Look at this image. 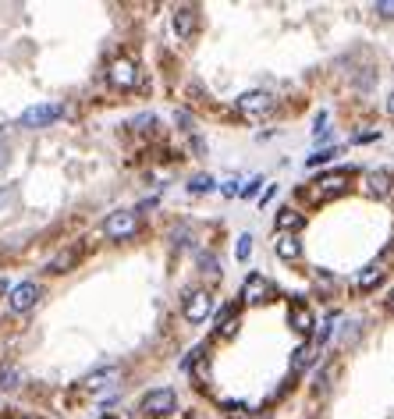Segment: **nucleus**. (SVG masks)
<instances>
[{
  "label": "nucleus",
  "mask_w": 394,
  "mask_h": 419,
  "mask_svg": "<svg viewBox=\"0 0 394 419\" xmlns=\"http://www.w3.org/2000/svg\"><path fill=\"white\" fill-rule=\"evenodd\" d=\"M366 196H373V199L394 196V174L391 171H370L366 174Z\"/></svg>",
  "instance_id": "11"
},
{
  "label": "nucleus",
  "mask_w": 394,
  "mask_h": 419,
  "mask_svg": "<svg viewBox=\"0 0 394 419\" xmlns=\"http://www.w3.org/2000/svg\"><path fill=\"white\" fill-rule=\"evenodd\" d=\"M334 323H338V313H330V316L323 320V327H320V331H316V341H313L316 348H320V345H327V338H330V331H334Z\"/></svg>",
  "instance_id": "24"
},
{
  "label": "nucleus",
  "mask_w": 394,
  "mask_h": 419,
  "mask_svg": "<svg viewBox=\"0 0 394 419\" xmlns=\"http://www.w3.org/2000/svg\"><path fill=\"white\" fill-rule=\"evenodd\" d=\"M288 320H291V327H295L298 334H309L313 327H316V320H313L309 306L302 302V298H295V302H291V313H288Z\"/></svg>",
  "instance_id": "12"
},
{
  "label": "nucleus",
  "mask_w": 394,
  "mask_h": 419,
  "mask_svg": "<svg viewBox=\"0 0 394 419\" xmlns=\"http://www.w3.org/2000/svg\"><path fill=\"white\" fill-rule=\"evenodd\" d=\"M334 157H338V146H330V149H320V153H313V157H309L306 164H309V167H320V164L334 160Z\"/></svg>",
  "instance_id": "25"
},
{
  "label": "nucleus",
  "mask_w": 394,
  "mask_h": 419,
  "mask_svg": "<svg viewBox=\"0 0 394 419\" xmlns=\"http://www.w3.org/2000/svg\"><path fill=\"white\" fill-rule=\"evenodd\" d=\"M316 352H320V348H316L313 341H306V345H298V348H295V359H291V377H295V373H302V370H306V366H313V359H316Z\"/></svg>",
  "instance_id": "13"
},
{
  "label": "nucleus",
  "mask_w": 394,
  "mask_h": 419,
  "mask_svg": "<svg viewBox=\"0 0 394 419\" xmlns=\"http://www.w3.org/2000/svg\"><path fill=\"white\" fill-rule=\"evenodd\" d=\"M334 373H338V366H334V363H327V366L316 373V384H313V391H316V395H327V391H330V380H334Z\"/></svg>",
  "instance_id": "19"
},
{
  "label": "nucleus",
  "mask_w": 394,
  "mask_h": 419,
  "mask_svg": "<svg viewBox=\"0 0 394 419\" xmlns=\"http://www.w3.org/2000/svg\"><path fill=\"white\" fill-rule=\"evenodd\" d=\"M103 419H117V416H103Z\"/></svg>",
  "instance_id": "33"
},
{
  "label": "nucleus",
  "mask_w": 394,
  "mask_h": 419,
  "mask_svg": "<svg viewBox=\"0 0 394 419\" xmlns=\"http://www.w3.org/2000/svg\"><path fill=\"white\" fill-rule=\"evenodd\" d=\"M199 266H203V274H206L209 281H217V277H221V263H217L214 253H203V256H199Z\"/></svg>",
  "instance_id": "21"
},
{
  "label": "nucleus",
  "mask_w": 394,
  "mask_h": 419,
  "mask_svg": "<svg viewBox=\"0 0 394 419\" xmlns=\"http://www.w3.org/2000/svg\"><path fill=\"white\" fill-rule=\"evenodd\" d=\"M18 384H22L18 366H0V387H4V391H11V387H18Z\"/></svg>",
  "instance_id": "22"
},
{
  "label": "nucleus",
  "mask_w": 394,
  "mask_h": 419,
  "mask_svg": "<svg viewBox=\"0 0 394 419\" xmlns=\"http://www.w3.org/2000/svg\"><path fill=\"white\" fill-rule=\"evenodd\" d=\"M75 263H78V249H65V253H57V256L46 263V271H50V274H68Z\"/></svg>",
  "instance_id": "15"
},
{
  "label": "nucleus",
  "mask_w": 394,
  "mask_h": 419,
  "mask_svg": "<svg viewBox=\"0 0 394 419\" xmlns=\"http://www.w3.org/2000/svg\"><path fill=\"white\" fill-rule=\"evenodd\" d=\"M238 110L246 117H259V114L274 110V100H270V93H246V96H238Z\"/></svg>",
  "instance_id": "10"
},
{
  "label": "nucleus",
  "mask_w": 394,
  "mask_h": 419,
  "mask_svg": "<svg viewBox=\"0 0 394 419\" xmlns=\"http://www.w3.org/2000/svg\"><path fill=\"white\" fill-rule=\"evenodd\" d=\"M8 419H22V416H8Z\"/></svg>",
  "instance_id": "34"
},
{
  "label": "nucleus",
  "mask_w": 394,
  "mask_h": 419,
  "mask_svg": "<svg viewBox=\"0 0 394 419\" xmlns=\"http://www.w3.org/2000/svg\"><path fill=\"white\" fill-rule=\"evenodd\" d=\"M302 224H306V217H302L298 210H291V206H281V210H277V231L288 234V231H298Z\"/></svg>",
  "instance_id": "16"
},
{
  "label": "nucleus",
  "mask_w": 394,
  "mask_h": 419,
  "mask_svg": "<svg viewBox=\"0 0 394 419\" xmlns=\"http://www.w3.org/2000/svg\"><path fill=\"white\" fill-rule=\"evenodd\" d=\"M238 334V309L234 306H228L224 313H221V323H217V338H234Z\"/></svg>",
  "instance_id": "18"
},
{
  "label": "nucleus",
  "mask_w": 394,
  "mask_h": 419,
  "mask_svg": "<svg viewBox=\"0 0 394 419\" xmlns=\"http://www.w3.org/2000/svg\"><path fill=\"white\" fill-rule=\"evenodd\" d=\"M196 28H199V11L192 4H181L174 11V33H178V40H192Z\"/></svg>",
  "instance_id": "9"
},
{
  "label": "nucleus",
  "mask_w": 394,
  "mask_h": 419,
  "mask_svg": "<svg viewBox=\"0 0 394 419\" xmlns=\"http://www.w3.org/2000/svg\"><path fill=\"white\" fill-rule=\"evenodd\" d=\"M214 178H209V174H196L192 178V182H189V192H196V196H203V192H214Z\"/></svg>",
  "instance_id": "23"
},
{
  "label": "nucleus",
  "mask_w": 394,
  "mask_h": 419,
  "mask_svg": "<svg viewBox=\"0 0 394 419\" xmlns=\"http://www.w3.org/2000/svg\"><path fill=\"white\" fill-rule=\"evenodd\" d=\"M224 409H228L231 416H241V412H246V405H241V402H224Z\"/></svg>",
  "instance_id": "30"
},
{
  "label": "nucleus",
  "mask_w": 394,
  "mask_h": 419,
  "mask_svg": "<svg viewBox=\"0 0 394 419\" xmlns=\"http://www.w3.org/2000/svg\"><path fill=\"white\" fill-rule=\"evenodd\" d=\"M135 228H139V217L132 214V210H117V214H110V217H107L103 234H107V238H114V242H121V238L135 234Z\"/></svg>",
  "instance_id": "3"
},
{
  "label": "nucleus",
  "mask_w": 394,
  "mask_h": 419,
  "mask_svg": "<svg viewBox=\"0 0 394 419\" xmlns=\"http://www.w3.org/2000/svg\"><path fill=\"white\" fill-rule=\"evenodd\" d=\"M65 114V107H57V103H43V107H28L25 114H22V128H43V125H50V121H57V117Z\"/></svg>",
  "instance_id": "6"
},
{
  "label": "nucleus",
  "mask_w": 394,
  "mask_h": 419,
  "mask_svg": "<svg viewBox=\"0 0 394 419\" xmlns=\"http://www.w3.org/2000/svg\"><path fill=\"white\" fill-rule=\"evenodd\" d=\"M142 416H171L174 409H178V395L171 391V387H157V391H149L146 398H142Z\"/></svg>",
  "instance_id": "2"
},
{
  "label": "nucleus",
  "mask_w": 394,
  "mask_h": 419,
  "mask_svg": "<svg viewBox=\"0 0 394 419\" xmlns=\"http://www.w3.org/2000/svg\"><path fill=\"white\" fill-rule=\"evenodd\" d=\"M384 277H387V274L380 271V266H377V263H370L366 271H362V274L355 277V288H359V291H373V288H377Z\"/></svg>",
  "instance_id": "17"
},
{
  "label": "nucleus",
  "mask_w": 394,
  "mask_h": 419,
  "mask_svg": "<svg viewBox=\"0 0 394 419\" xmlns=\"http://www.w3.org/2000/svg\"><path fill=\"white\" fill-rule=\"evenodd\" d=\"M270 295H274V288H270V281L263 274H249L246 284H241V302H246V306H259V302H266Z\"/></svg>",
  "instance_id": "5"
},
{
  "label": "nucleus",
  "mask_w": 394,
  "mask_h": 419,
  "mask_svg": "<svg viewBox=\"0 0 394 419\" xmlns=\"http://www.w3.org/2000/svg\"><path fill=\"white\" fill-rule=\"evenodd\" d=\"M373 11H377L380 18H394V0H377Z\"/></svg>",
  "instance_id": "27"
},
{
  "label": "nucleus",
  "mask_w": 394,
  "mask_h": 419,
  "mask_svg": "<svg viewBox=\"0 0 394 419\" xmlns=\"http://www.w3.org/2000/svg\"><path fill=\"white\" fill-rule=\"evenodd\" d=\"M259 185H263V178H252V182H249L246 189H238V196H246V199H249V196H256V192H259Z\"/></svg>",
  "instance_id": "28"
},
{
  "label": "nucleus",
  "mask_w": 394,
  "mask_h": 419,
  "mask_svg": "<svg viewBox=\"0 0 394 419\" xmlns=\"http://www.w3.org/2000/svg\"><path fill=\"white\" fill-rule=\"evenodd\" d=\"M209 313H214V295H209V291H189V298H185V320L203 323V320H209Z\"/></svg>",
  "instance_id": "7"
},
{
  "label": "nucleus",
  "mask_w": 394,
  "mask_h": 419,
  "mask_svg": "<svg viewBox=\"0 0 394 419\" xmlns=\"http://www.w3.org/2000/svg\"><path fill=\"white\" fill-rule=\"evenodd\" d=\"M373 139H380V132H362V135H355L352 142H359V146H362V142H373Z\"/></svg>",
  "instance_id": "29"
},
{
  "label": "nucleus",
  "mask_w": 394,
  "mask_h": 419,
  "mask_svg": "<svg viewBox=\"0 0 394 419\" xmlns=\"http://www.w3.org/2000/svg\"><path fill=\"white\" fill-rule=\"evenodd\" d=\"M36 298H40V284H36V281H22V284L11 288L8 306H11L15 313H28V309L36 306Z\"/></svg>",
  "instance_id": "4"
},
{
  "label": "nucleus",
  "mask_w": 394,
  "mask_h": 419,
  "mask_svg": "<svg viewBox=\"0 0 394 419\" xmlns=\"http://www.w3.org/2000/svg\"><path fill=\"white\" fill-rule=\"evenodd\" d=\"M277 256L288 259V263H298L302 259V242H298L295 234H281L277 238Z\"/></svg>",
  "instance_id": "14"
},
{
  "label": "nucleus",
  "mask_w": 394,
  "mask_h": 419,
  "mask_svg": "<svg viewBox=\"0 0 394 419\" xmlns=\"http://www.w3.org/2000/svg\"><path fill=\"white\" fill-rule=\"evenodd\" d=\"M348 178H352V171H327V174H320L313 182V189H309V199L313 203H327V199L345 196L348 192Z\"/></svg>",
  "instance_id": "1"
},
{
  "label": "nucleus",
  "mask_w": 394,
  "mask_h": 419,
  "mask_svg": "<svg viewBox=\"0 0 394 419\" xmlns=\"http://www.w3.org/2000/svg\"><path fill=\"white\" fill-rule=\"evenodd\" d=\"M114 380H117V370H100V373H93L85 380V387H89V391H103V387L114 384Z\"/></svg>",
  "instance_id": "20"
},
{
  "label": "nucleus",
  "mask_w": 394,
  "mask_h": 419,
  "mask_svg": "<svg viewBox=\"0 0 394 419\" xmlns=\"http://www.w3.org/2000/svg\"><path fill=\"white\" fill-rule=\"evenodd\" d=\"M234 253H238V259H241V263H246V259L252 256V234H241V238H238V249H234Z\"/></svg>",
  "instance_id": "26"
},
{
  "label": "nucleus",
  "mask_w": 394,
  "mask_h": 419,
  "mask_svg": "<svg viewBox=\"0 0 394 419\" xmlns=\"http://www.w3.org/2000/svg\"><path fill=\"white\" fill-rule=\"evenodd\" d=\"M387 110H391V117H394V93H391V100H387Z\"/></svg>",
  "instance_id": "32"
},
{
  "label": "nucleus",
  "mask_w": 394,
  "mask_h": 419,
  "mask_svg": "<svg viewBox=\"0 0 394 419\" xmlns=\"http://www.w3.org/2000/svg\"><path fill=\"white\" fill-rule=\"evenodd\" d=\"M107 78L117 89H132L135 78H139V71H135V65L128 61V57H117V61H110V68H107Z\"/></svg>",
  "instance_id": "8"
},
{
  "label": "nucleus",
  "mask_w": 394,
  "mask_h": 419,
  "mask_svg": "<svg viewBox=\"0 0 394 419\" xmlns=\"http://www.w3.org/2000/svg\"><path fill=\"white\" fill-rule=\"evenodd\" d=\"M224 196H238V182H228L224 185Z\"/></svg>",
  "instance_id": "31"
}]
</instances>
